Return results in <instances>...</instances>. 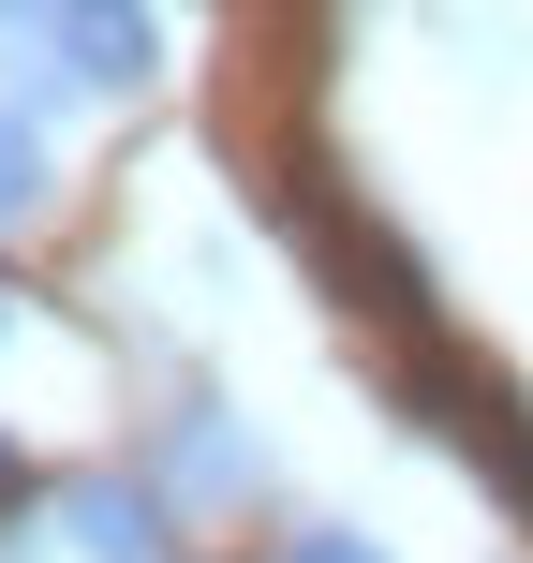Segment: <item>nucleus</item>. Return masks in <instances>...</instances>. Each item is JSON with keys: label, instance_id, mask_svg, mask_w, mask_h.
Listing matches in <instances>:
<instances>
[{"label": "nucleus", "instance_id": "3", "mask_svg": "<svg viewBox=\"0 0 533 563\" xmlns=\"http://www.w3.org/2000/svg\"><path fill=\"white\" fill-rule=\"evenodd\" d=\"M30 208H45V134L0 104V223H30Z\"/></svg>", "mask_w": 533, "mask_h": 563}, {"label": "nucleus", "instance_id": "4", "mask_svg": "<svg viewBox=\"0 0 533 563\" xmlns=\"http://www.w3.org/2000/svg\"><path fill=\"white\" fill-rule=\"evenodd\" d=\"M281 563H386L370 534H341V519H297V534H281Z\"/></svg>", "mask_w": 533, "mask_h": 563}, {"label": "nucleus", "instance_id": "5", "mask_svg": "<svg viewBox=\"0 0 533 563\" xmlns=\"http://www.w3.org/2000/svg\"><path fill=\"white\" fill-rule=\"evenodd\" d=\"M0 489H30V475H15V445H0Z\"/></svg>", "mask_w": 533, "mask_h": 563}, {"label": "nucleus", "instance_id": "2", "mask_svg": "<svg viewBox=\"0 0 533 563\" xmlns=\"http://www.w3.org/2000/svg\"><path fill=\"white\" fill-rule=\"evenodd\" d=\"M164 519H178V505H164L148 475H59L45 534H59V549H89V563H178Z\"/></svg>", "mask_w": 533, "mask_h": 563}, {"label": "nucleus", "instance_id": "1", "mask_svg": "<svg viewBox=\"0 0 533 563\" xmlns=\"http://www.w3.org/2000/svg\"><path fill=\"white\" fill-rule=\"evenodd\" d=\"M148 489L164 505H253L267 489V430H237V400H178L148 430Z\"/></svg>", "mask_w": 533, "mask_h": 563}, {"label": "nucleus", "instance_id": "6", "mask_svg": "<svg viewBox=\"0 0 533 563\" xmlns=\"http://www.w3.org/2000/svg\"><path fill=\"white\" fill-rule=\"evenodd\" d=\"M0 341H15V297H0Z\"/></svg>", "mask_w": 533, "mask_h": 563}]
</instances>
